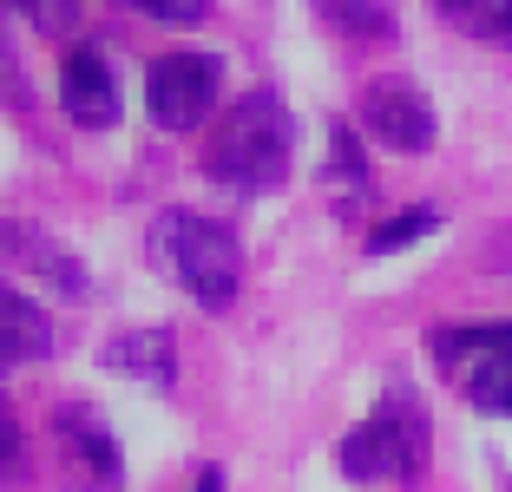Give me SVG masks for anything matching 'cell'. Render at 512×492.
<instances>
[{
    "instance_id": "6da1fadb",
    "label": "cell",
    "mask_w": 512,
    "mask_h": 492,
    "mask_svg": "<svg viewBox=\"0 0 512 492\" xmlns=\"http://www.w3.org/2000/svg\"><path fill=\"white\" fill-rule=\"evenodd\" d=\"M289 158H296V112L270 86H256L243 99H230V112L211 125L204 178L237 197H270V191H283Z\"/></svg>"
},
{
    "instance_id": "7a4b0ae2",
    "label": "cell",
    "mask_w": 512,
    "mask_h": 492,
    "mask_svg": "<svg viewBox=\"0 0 512 492\" xmlns=\"http://www.w3.org/2000/svg\"><path fill=\"white\" fill-rule=\"evenodd\" d=\"M151 263L197 302V309H230L243 283V243L224 217H197V210H165L145 237Z\"/></svg>"
},
{
    "instance_id": "3957f363",
    "label": "cell",
    "mask_w": 512,
    "mask_h": 492,
    "mask_svg": "<svg viewBox=\"0 0 512 492\" xmlns=\"http://www.w3.org/2000/svg\"><path fill=\"white\" fill-rule=\"evenodd\" d=\"M427 460H434V420H427V401L407 381H394L368 420L355 433H342L335 447V466L355 486H381V479H421Z\"/></svg>"
},
{
    "instance_id": "277c9868",
    "label": "cell",
    "mask_w": 512,
    "mask_h": 492,
    "mask_svg": "<svg viewBox=\"0 0 512 492\" xmlns=\"http://www.w3.org/2000/svg\"><path fill=\"white\" fill-rule=\"evenodd\" d=\"M434 368L486 420H512V322H453L427 335Z\"/></svg>"
},
{
    "instance_id": "5b68a950",
    "label": "cell",
    "mask_w": 512,
    "mask_h": 492,
    "mask_svg": "<svg viewBox=\"0 0 512 492\" xmlns=\"http://www.w3.org/2000/svg\"><path fill=\"white\" fill-rule=\"evenodd\" d=\"M217 86H224L217 53H158L145 66V112L165 132H197L217 112Z\"/></svg>"
},
{
    "instance_id": "8992f818",
    "label": "cell",
    "mask_w": 512,
    "mask_h": 492,
    "mask_svg": "<svg viewBox=\"0 0 512 492\" xmlns=\"http://www.w3.org/2000/svg\"><path fill=\"white\" fill-rule=\"evenodd\" d=\"M362 125L388 151H407V158L434 151V138H440V119H434V105H427V92L407 86V79H368V92H362Z\"/></svg>"
},
{
    "instance_id": "52a82bcc",
    "label": "cell",
    "mask_w": 512,
    "mask_h": 492,
    "mask_svg": "<svg viewBox=\"0 0 512 492\" xmlns=\"http://www.w3.org/2000/svg\"><path fill=\"white\" fill-rule=\"evenodd\" d=\"M60 105L79 132H112L119 125V79H112V60L92 40H73L60 53Z\"/></svg>"
},
{
    "instance_id": "ba28073f",
    "label": "cell",
    "mask_w": 512,
    "mask_h": 492,
    "mask_svg": "<svg viewBox=\"0 0 512 492\" xmlns=\"http://www.w3.org/2000/svg\"><path fill=\"white\" fill-rule=\"evenodd\" d=\"M99 368L119 374V381H138L151 394H171L178 388V335L171 328H119L106 348H99Z\"/></svg>"
},
{
    "instance_id": "9c48e42d",
    "label": "cell",
    "mask_w": 512,
    "mask_h": 492,
    "mask_svg": "<svg viewBox=\"0 0 512 492\" xmlns=\"http://www.w3.org/2000/svg\"><path fill=\"white\" fill-rule=\"evenodd\" d=\"M53 433H60L66 460H73L79 473L92 479V486H119V479H125L119 440H112V433H106V420L92 414V407H73V401H66L60 414H53Z\"/></svg>"
},
{
    "instance_id": "30bf717a",
    "label": "cell",
    "mask_w": 512,
    "mask_h": 492,
    "mask_svg": "<svg viewBox=\"0 0 512 492\" xmlns=\"http://www.w3.org/2000/svg\"><path fill=\"white\" fill-rule=\"evenodd\" d=\"M53 355V322H46V309L33 296H20V289H7L0 296V361L7 368H33V361Z\"/></svg>"
},
{
    "instance_id": "8fae6325",
    "label": "cell",
    "mask_w": 512,
    "mask_h": 492,
    "mask_svg": "<svg viewBox=\"0 0 512 492\" xmlns=\"http://www.w3.org/2000/svg\"><path fill=\"white\" fill-rule=\"evenodd\" d=\"M7 250H14V263H20V269H40V276L60 289V296H86V269H79V256L66 250L60 237H46V230H27V224H7Z\"/></svg>"
},
{
    "instance_id": "7c38bea8",
    "label": "cell",
    "mask_w": 512,
    "mask_h": 492,
    "mask_svg": "<svg viewBox=\"0 0 512 492\" xmlns=\"http://www.w3.org/2000/svg\"><path fill=\"white\" fill-rule=\"evenodd\" d=\"M322 184H329V197H335L342 217L368 210V197H375V184H368V158H362V145H355V132H348V119L329 125V171H322Z\"/></svg>"
},
{
    "instance_id": "4fadbf2b",
    "label": "cell",
    "mask_w": 512,
    "mask_h": 492,
    "mask_svg": "<svg viewBox=\"0 0 512 492\" xmlns=\"http://www.w3.org/2000/svg\"><path fill=\"white\" fill-rule=\"evenodd\" d=\"M309 7L342 40H394V0H309Z\"/></svg>"
},
{
    "instance_id": "5bb4252c",
    "label": "cell",
    "mask_w": 512,
    "mask_h": 492,
    "mask_svg": "<svg viewBox=\"0 0 512 492\" xmlns=\"http://www.w3.org/2000/svg\"><path fill=\"white\" fill-rule=\"evenodd\" d=\"M434 7H440L447 27H460V33H473V40L512 53V0H434Z\"/></svg>"
},
{
    "instance_id": "9a60e30c",
    "label": "cell",
    "mask_w": 512,
    "mask_h": 492,
    "mask_svg": "<svg viewBox=\"0 0 512 492\" xmlns=\"http://www.w3.org/2000/svg\"><path fill=\"white\" fill-rule=\"evenodd\" d=\"M434 230H440V204H414V210H394V217H381V224L368 230L362 250L381 263V256H394V250H407V243L434 237Z\"/></svg>"
},
{
    "instance_id": "2e32d148",
    "label": "cell",
    "mask_w": 512,
    "mask_h": 492,
    "mask_svg": "<svg viewBox=\"0 0 512 492\" xmlns=\"http://www.w3.org/2000/svg\"><path fill=\"white\" fill-rule=\"evenodd\" d=\"M7 7H14V14H27L46 40H73L92 0H7Z\"/></svg>"
},
{
    "instance_id": "e0dca14e",
    "label": "cell",
    "mask_w": 512,
    "mask_h": 492,
    "mask_svg": "<svg viewBox=\"0 0 512 492\" xmlns=\"http://www.w3.org/2000/svg\"><path fill=\"white\" fill-rule=\"evenodd\" d=\"M125 7L158 20V27H197V20L211 14V0H125Z\"/></svg>"
},
{
    "instance_id": "ac0fdd59",
    "label": "cell",
    "mask_w": 512,
    "mask_h": 492,
    "mask_svg": "<svg viewBox=\"0 0 512 492\" xmlns=\"http://www.w3.org/2000/svg\"><path fill=\"white\" fill-rule=\"evenodd\" d=\"M0 440H7V479H20V466H27V440H20L14 414H0Z\"/></svg>"
},
{
    "instance_id": "d6986e66",
    "label": "cell",
    "mask_w": 512,
    "mask_h": 492,
    "mask_svg": "<svg viewBox=\"0 0 512 492\" xmlns=\"http://www.w3.org/2000/svg\"><path fill=\"white\" fill-rule=\"evenodd\" d=\"M191 492H224V473H217V466H204V473H197V486Z\"/></svg>"
}]
</instances>
